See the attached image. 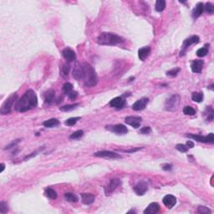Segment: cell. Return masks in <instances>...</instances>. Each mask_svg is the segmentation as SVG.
<instances>
[{"mask_svg":"<svg viewBox=\"0 0 214 214\" xmlns=\"http://www.w3.org/2000/svg\"><path fill=\"white\" fill-rule=\"evenodd\" d=\"M83 134H84L83 131H77L73 133L70 137V139H79V138H80L83 136Z\"/></svg>","mask_w":214,"mask_h":214,"instance_id":"cell-39","label":"cell"},{"mask_svg":"<svg viewBox=\"0 0 214 214\" xmlns=\"http://www.w3.org/2000/svg\"><path fill=\"white\" fill-rule=\"evenodd\" d=\"M83 69V80L85 86L87 87H93L97 84V74L94 68L89 63H83L81 65Z\"/></svg>","mask_w":214,"mask_h":214,"instance_id":"cell-2","label":"cell"},{"mask_svg":"<svg viewBox=\"0 0 214 214\" xmlns=\"http://www.w3.org/2000/svg\"><path fill=\"white\" fill-rule=\"evenodd\" d=\"M183 113L185 115H188V116H193V115H195L196 111L191 106H185L183 108Z\"/></svg>","mask_w":214,"mask_h":214,"instance_id":"cell-33","label":"cell"},{"mask_svg":"<svg viewBox=\"0 0 214 214\" xmlns=\"http://www.w3.org/2000/svg\"><path fill=\"white\" fill-rule=\"evenodd\" d=\"M179 68H175V69H172V70L167 71V74L169 75V76H172V77H173V76H176V74L179 73Z\"/></svg>","mask_w":214,"mask_h":214,"instance_id":"cell-40","label":"cell"},{"mask_svg":"<svg viewBox=\"0 0 214 214\" xmlns=\"http://www.w3.org/2000/svg\"><path fill=\"white\" fill-rule=\"evenodd\" d=\"M38 105L37 95L33 90H28L23 96L17 101L15 110L18 112H25L29 110L35 109Z\"/></svg>","mask_w":214,"mask_h":214,"instance_id":"cell-1","label":"cell"},{"mask_svg":"<svg viewBox=\"0 0 214 214\" xmlns=\"http://www.w3.org/2000/svg\"><path fill=\"white\" fill-rule=\"evenodd\" d=\"M207 53H208V48H206V45L205 47L201 48V49H199L197 51V55L198 57H204V56H206L207 55Z\"/></svg>","mask_w":214,"mask_h":214,"instance_id":"cell-32","label":"cell"},{"mask_svg":"<svg viewBox=\"0 0 214 214\" xmlns=\"http://www.w3.org/2000/svg\"><path fill=\"white\" fill-rule=\"evenodd\" d=\"M203 10H204L205 12H206L207 14H212L213 13V10H214L213 5L211 4V3H207V4L205 5V7H203Z\"/></svg>","mask_w":214,"mask_h":214,"instance_id":"cell-36","label":"cell"},{"mask_svg":"<svg viewBox=\"0 0 214 214\" xmlns=\"http://www.w3.org/2000/svg\"><path fill=\"white\" fill-rule=\"evenodd\" d=\"M187 136L189 138L197 140L199 142H203V143H213L214 142L213 133H210L206 136H199V135H191V134H188V135H187Z\"/></svg>","mask_w":214,"mask_h":214,"instance_id":"cell-6","label":"cell"},{"mask_svg":"<svg viewBox=\"0 0 214 214\" xmlns=\"http://www.w3.org/2000/svg\"><path fill=\"white\" fill-rule=\"evenodd\" d=\"M106 129L110 131L111 132L116 133L118 135H124L128 132V129L125 127L124 125L117 124L115 125H108L106 126Z\"/></svg>","mask_w":214,"mask_h":214,"instance_id":"cell-7","label":"cell"},{"mask_svg":"<svg viewBox=\"0 0 214 214\" xmlns=\"http://www.w3.org/2000/svg\"><path fill=\"white\" fill-rule=\"evenodd\" d=\"M4 167H5V165L4 163L1 164V172H3L4 170Z\"/></svg>","mask_w":214,"mask_h":214,"instance_id":"cell-47","label":"cell"},{"mask_svg":"<svg viewBox=\"0 0 214 214\" xmlns=\"http://www.w3.org/2000/svg\"><path fill=\"white\" fill-rule=\"evenodd\" d=\"M82 203L85 205H90L95 202V196L90 193H82L81 194Z\"/></svg>","mask_w":214,"mask_h":214,"instance_id":"cell-20","label":"cell"},{"mask_svg":"<svg viewBox=\"0 0 214 214\" xmlns=\"http://www.w3.org/2000/svg\"><path fill=\"white\" fill-rule=\"evenodd\" d=\"M203 60H200V59H196L193 62L191 63V70L194 72V73H200L202 70H203Z\"/></svg>","mask_w":214,"mask_h":214,"instance_id":"cell-19","label":"cell"},{"mask_svg":"<svg viewBox=\"0 0 214 214\" xmlns=\"http://www.w3.org/2000/svg\"><path fill=\"white\" fill-rule=\"evenodd\" d=\"M176 149L181 152H187V150H188L187 146H185V145L183 144H177L176 146Z\"/></svg>","mask_w":214,"mask_h":214,"instance_id":"cell-41","label":"cell"},{"mask_svg":"<svg viewBox=\"0 0 214 214\" xmlns=\"http://www.w3.org/2000/svg\"><path fill=\"white\" fill-rule=\"evenodd\" d=\"M166 8V2L164 0H158L156 3V10L157 12L163 11Z\"/></svg>","mask_w":214,"mask_h":214,"instance_id":"cell-30","label":"cell"},{"mask_svg":"<svg viewBox=\"0 0 214 214\" xmlns=\"http://www.w3.org/2000/svg\"><path fill=\"white\" fill-rule=\"evenodd\" d=\"M141 118L139 116H127L125 118V123L131 126H132L133 128H138L140 126L141 123Z\"/></svg>","mask_w":214,"mask_h":214,"instance_id":"cell-11","label":"cell"},{"mask_svg":"<svg viewBox=\"0 0 214 214\" xmlns=\"http://www.w3.org/2000/svg\"><path fill=\"white\" fill-rule=\"evenodd\" d=\"M70 66L69 64H67L66 63V64L62 65V66H61V68H60V74H61V76L64 77V78L68 77L69 73H70Z\"/></svg>","mask_w":214,"mask_h":214,"instance_id":"cell-23","label":"cell"},{"mask_svg":"<svg viewBox=\"0 0 214 214\" xmlns=\"http://www.w3.org/2000/svg\"><path fill=\"white\" fill-rule=\"evenodd\" d=\"M44 194H45L46 197H48L50 199H56V197H57L56 191L54 189H52V188H47V189H45Z\"/></svg>","mask_w":214,"mask_h":214,"instance_id":"cell-28","label":"cell"},{"mask_svg":"<svg viewBox=\"0 0 214 214\" xmlns=\"http://www.w3.org/2000/svg\"><path fill=\"white\" fill-rule=\"evenodd\" d=\"M187 148H192L194 147V143L191 140H187Z\"/></svg>","mask_w":214,"mask_h":214,"instance_id":"cell-46","label":"cell"},{"mask_svg":"<svg viewBox=\"0 0 214 214\" xmlns=\"http://www.w3.org/2000/svg\"><path fill=\"white\" fill-rule=\"evenodd\" d=\"M160 211V206L158 203H152L144 210L145 214H156Z\"/></svg>","mask_w":214,"mask_h":214,"instance_id":"cell-18","label":"cell"},{"mask_svg":"<svg viewBox=\"0 0 214 214\" xmlns=\"http://www.w3.org/2000/svg\"><path fill=\"white\" fill-rule=\"evenodd\" d=\"M73 76H74V78L75 79V80H83V69H82V65H80L78 63H77L74 67Z\"/></svg>","mask_w":214,"mask_h":214,"instance_id":"cell-17","label":"cell"},{"mask_svg":"<svg viewBox=\"0 0 214 214\" xmlns=\"http://www.w3.org/2000/svg\"><path fill=\"white\" fill-rule=\"evenodd\" d=\"M151 132H152V129H151V127H149V126H145V127H143L142 129H140V133L144 134V135H148V134H150Z\"/></svg>","mask_w":214,"mask_h":214,"instance_id":"cell-42","label":"cell"},{"mask_svg":"<svg viewBox=\"0 0 214 214\" xmlns=\"http://www.w3.org/2000/svg\"><path fill=\"white\" fill-rule=\"evenodd\" d=\"M197 212L201 214H206L211 213V210L209 208H207L206 206H199L197 208Z\"/></svg>","mask_w":214,"mask_h":214,"instance_id":"cell-37","label":"cell"},{"mask_svg":"<svg viewBox=\"0 0 214 214\" xmlns=\"http://www.w3.org/2000/svg\"><path fill=\"white\" fill-rule=\"evenodd\" d=\"M162 202H163V204L165 206L171 209L176 205V197L172 196V195H167V196H165L163 197Z\"/></svg>","mask_w":214,"mask_h":214,"instance_id":"cell-15","label":"cell"},{"mask_svg":"<svg viewBox=\"0 0 214 214\" xmlns=\"http://www.w3.org/2000/svg\"><path fill=\"white\" fill-rule=\"evenodd\" d=\"M80 119V117H72V118L68 119V120L65 122V124L66 125H70H70H74Z\"/></svg>","mask_w":214,"mask_h":214,"instance_id":"cell-35","label":"cell"},{"mask_svg":"<svg viewBox=\"0 0 214 214\" xmlns=\"http://www.w3.org/2000/svg\"><path fill=\"white\" fill-rule=\"evenodd\" d=\"M18 99V95L17 94H12L4 102V104L1 106V109H0V113L2 115H6L8 113L11 112L12 108L14 106V104L15 103V101Z\"/></svg>","mask_w":214,"mask_h":214,"instance_id":"cell-4","label":"cell"},{"mask_svg":"<svg viewBox=\"0 0 214 214\" xmlns=\"http://www.w3.org/2000/svg\"><path fill=\"white\" fill-rule=\"evenodd\" d=\"M199 42V37L197 36V35H193V36H191L190 38H188L187 39H186L184 41L182 45V51L180 52V55H183L185 54V52L187 50V49L188 47L193 44H197Z\"/></svg>","mask_w":214,"mask_h":214,"instance_id":"cell-10","label":"cell"},{"mask_svg":"<svg viewBox=\"0 0 214 214\" xmlns=\"http://www.w3.org/2000/svg\"><path fill=\"white\" fill-rule=\"evenodd\" d=\"M77 96H78V93L76 91H73V90L68 95V97L70 98V100H75Z\"/></svg>","mask_w":214,"mask_h":214,"instance_id":"cell-43","label":"cell"},{"mask_svg":"<svg viewBox=\"0 0 214 214\" xmlns=\"http://www.w3.org/2000/svg\"><path fill=\"white\" fill-rule=\"evenodd\" d=\"M203 7H204V5H203V3H198V4L196 5V7H195L193 11H192V17H193L194 19L198 18L199 16L203 14Z\"/></svg>","mask_w":214,"mask_h":214,"instance_id":"cell-22","label":"cell"},{"mask_svg":"<svg viewBox=\"0 0 214 214\" xmlns=\"http://www.w3.org/2000/svg\"><path fill=\"white\" fill-rule=\"evenodd\" d=\"M180 102V96L178 95H174L166 101V110H167L169 111H173L177 109V106L179 105Z\"/></svg>","mask_w":214,"mask_h":214,"instance_id":"cell-5","label":"cell"},{"mask_svg":"<svg viewBox=\"0 0 214 214\" xmlns=\"http://www.w3.org/2000/svg\"><path fill=\"white\" fill-rule=\"evenodd\" d=\"M79 104L76 103V104H73V105H64L62 107H60V110L62 111H70L71 110L74 109L76 106H78Z\"/></svg>","mask_w":214,"mask_h":214,"instance_id":"cell-34","label":"cell"},{"mask_svg":"<svg viewBox=\"0 0 214 214\" xmlns=\"http://www.w3.org/2000/svg\"><path fill=\"white\" fill-rule=\"evenodd\" d=\"M8 204H7V203H5V202H1V203H0V212L4 214L8 212Z\"/></svg>","mask_w":214,"mask_h":214,"instance_id":"cell-38","label":"cell"},{"mask_svg":"<svg viewBox=\"0 0 214 214\" xmlns=\"http://www.w3.org/2000/svg\"><path fill=\"white\" fill-rule=\"evenodd\" d=\"M125 104V101L123 98L121 97V96L114 98V99L111 100L110 102V105L114 107V108H116V109H121V108H123Z\"/></svg>","mask_w":214,"mask_h":214,"instance_id":"cell-16","label":"cell"},{"mask_svg":"<svg viewBox=\"0 0 214 214\" xmlns=\"http://www.w3.org/2000/svg\"><path fill=\"white\" fill-rule=\"evenodd\" d=\"M205 116H206V120L207 121H212L213 120V110L211 106H207L206 108V110H205Z\"/></svg>","mask_w":214,"mask_h":214,"instance_id":"cell-29","label":"cell"},{"mask_svg":"<svg viewBox=\"0 0 214 214\" xmlns=\"http://www.w3.org/2000/svg\"><path fill=\"white\" fill-rule=\"evenodd\" d=\"M95 156L97 157H104V158H110V159H119L121 158V155L117 154L116 152H110V151H101V152H97L94 154Z\"/></svg>","mask_w":214,"mask_h":214,"instance_id":"cell-8","label":"cell"},{"mask_svg":"<svg viewBox=\"0 0 214 214\" xmlns=\"http://www.w3.org/2000/svg\"><path fill=\"white\" fill-rule=\"evenodd\" d=\"M151 54V48L149 46L144 47V48H141L138 51V56L140 60L144 61L147 58L149 55Z\"/></svg>","mask_w":214,"mask_h":214,"instance_id":"cell-21","label":"cell"},{"mask_svg":"<svg viewBox=\"0 0 214 214\" xmlns=\"http://www.w3.org/2000/svg\"><path fill=\"white\" fill-rule=\"evenodd\" d=\"M63 92L65 94H67V95H69V94L72 91V90H73V86L70 84V83H65L64 86H63Z\"/></svg>","mask_w":214,"mask_h":214,"instance_id":"cell-31","label":"cell"},{"mask_svg":"<svg viewBox=\"0 0 214 214\" xmlns=\"http://www.w3.org/2000/svg\"><path fill=\"white\" fill-rule=\"evenodd\" d=\"M148 103V99L147 98H142L140 99L138 101H136L132 105V109L136 111H139V110H142L146 108V106L147 105Z\"/></svg>","mask_w":214,"mask_h":214,"instance_id":"cell-14","label":"cell"},{"mask_svg":"<svg viewBox=\"0 0 214 214\" xmlns=\"http://www.w3.org/2000/svg\"><path fill=\"white\" fill-rule=\"evenodd\" d=\"M121 181L118 178H114V179L110 180L109 185L107 186V187L105 189V195H110V193H112L113 191L116 189L117 187L121 185Z\"/></svg>","mask_w":214,"mask_h":214,"instance_id":"cell-12","label":"cell"},{"mask_svg":"<svg viewBox=\"0 0 214 214\" xmlns=\"http://www.w3.org/2000/svg\"><path fill=\"white\" fill-rule=\"evenodd\" d=\"M55 100V91L54 90H49L45 94V97H44V102L46 104H50Z\"/></svg>","mask_w":214,"mask_h":214,"instance_id":"cell-25","label":"cell"},{"mask_svg":"<svg viewBox=\"0 0 214 214\" xmlns=\"http://www.w3.org/2000/svg\"><path fill=\"white\" fill-rule=\"evenodd\" d=\"M65 197L66 199V201L70 202V203H77L79 201L78 197L74 193H71V192H66L65 194Z\"/></svg>","mask_w":214,"mask_h":214,"instance_id":"cell-26","label":"cell"},{"mask_svg":"<svg viewBox=\"0 0 214 214\" xmlns=\"http://www.w3.org/2000/svg\"><path fill=\"white\" fill-rule=\"evenodd\" d=\"M162 168H163V170H165V171H170V170H171V168H172V166L170 165V164H165L163 167H162Z\"/></svg>","mask_w":214,"mask_h":214,"instance_id":"cell-44","label":"cell"},{"mask_svg":"<svg viewBox=\"0 0 214 214\" xmlns=\"http://www.w3.org/2000/svg\"><path fill=\"white\" fill-rule=\"evenodd\" d=\"M124 41V39L121 36L116 35V34H113V33H106V32L101 34V35L97 39V42L99 44L110 45V46L122 44Z\"/></svg>","mask_w":214,"mask_h":214,"instance_id":"cell-3","label":"cell"},{"mask_svg":"<svg viewBox=\"0 0 214 214\" xmlns=\"http://www.w3.org/2000/svg\"><path fill=\"white\" fill-rule=\"evenodd\" d=\"M134 191L139 196L144 195L148 190V183L146 181H140L133 188Z\"/></svg>","mask_w":214,"mask_h":214,"instance_id":"cell-9","label":"cell"},{"mask_svg":"<svg viewBox=\"0 0 214 214\" xmlns=\"http://www.w3.org/2000/svg\"><path fill=\"white\" fill-rule=\"evenodd\" d=\"M59 124V121L57 120V119H50L48 121H45L43 123V125L45 126V127H48V128H52V127H55V126H57Z\"/></svg>","mask_w":214,"mask_h":214,"instance_id":"cell-24","label":"cell"},{"mask_svg":"<svg viewBox=\"0 0 214 214\" xmlns=\"http://www.w3.org/2000/svg\"><path fill=\"white\" fill-rule=\"evenodd\" d=\"M20 140H16L15 141H14V142H12L11 144L8 145V146H6V148H5V149H9V148H11V147H13V146H15L16 144H18V143L20 142Z\"/></svg>","mask_w":214,"mask_h":214,"instance_id":"cell-45","label":"cell"},{"mask_svg":"<svg viewBox=\"0 0 214 214\" xmlns=\"http://www.w3.org/2000/svg\"><path fill=\"white\" fill-rule=\"evenodd\" d=\"M191 99L192 101L197 103H200L203 101V94L202 92H193L191 95Z\"/></svg>","mask_w":214,"mask_h":214,"instance_id":"cell-27","label":"cell"},{"mask_svg":"<svg viewBox=\"0 0 214 214\" xmlns=\"http://www.w3.org/2000/svg\"><path fill=\"white\" fill-rule=\"evenodd\" d=\"M62 55L64 58L67 60V62H72L76 59V55L74 51L72 50L70 48H65L62 51Z\"/></svg>","mask_w":214,"mask_h":214,"instance_id":"cell-13","label":"cell"}]
</instances>
